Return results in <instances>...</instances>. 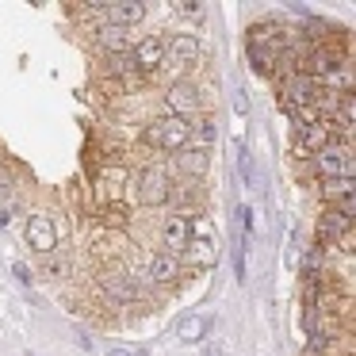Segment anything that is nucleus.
Masks as SVG:
<instances>
[{
    "mask_svg": "<svg viewBox=\"0 0 356 356\" xmlns=\"http://www.w3.org/2000/svg\"><path fill=\"white\" fill-rule=\"evenodd\" d=\"M192 138H195L192 123H188V119H172V115L149 123L146 134H142V142H146L149 149H165V154H180L184 146H192Z\"/></svg>",
    "mask_w": 356,
    "mask_h": 356,
    "instance_id": "obj_1",
    "label": "nucleus"
},
{
    "mask_svg": "<svg viewBox=\"0 0 356 356\" xmlns=\"http://www.w3.org/2000/svg\"><path fill=\"white\" fill-rule=\"evenodd\" d=\"M169 195H172V177L165 165L138 169V177H134V200L146 203V207H161V203H169Z\"/></svg>",
    "mask_w": 356,
    "mask_h": 356,
    "instance_id": "obj_2",
    "label": "nucleus"
},
{
    "mask_svg": "<svg viewBox=\"0 0 356 356\" xmlns=\"http://www.w3.org/2000/svg\"><path fill=\"white\" fill-rule=\"evenodd\" d=\"M165 115L172 119H188L192 123L195 115H203V92L195 81H172L165 88Z\"/></svg>",
    "mask_w": 356,
    "mask_h": 356,
    "instance_id": "obj_3",
    "label": "nucleus"
},
{
    "mask_svg": "<svg viewBox=\"0 0 356 356\" xmlns=\"http://www.w3.org/2000/svg\"><path fill=\"white\" fill-rule=\"evenodd\" d=\"M310 165H314V172L322 180H330V177H353V149H345V146H330V149H322V154H314L310 157Z\"/></svg>",
    "mask_w": 356,
    "mask_h": 356,
    "instance_id": "obj_4",
    "label": "nucleus"
},
{
    "mask_svg": "<svg viewBox=\"0 0 356 356\" xmlns=\"http://www.w3.org/2000/svg\"><path fill=\"white\" fill-rule=\"evenodd\" d=\"M131 58L134 65H138V73H154L165 65V58H169V42L161 39V35H146V39H138L131 47Z\"/></svg>",
    "mask_w": 356,
    "mask_h": 356,
    "instance_id": "obj_5",
    "label": "nucleus"
},
{
    "mask_svg": "<svg viewBox=\"0 0 356 356\" xmlns=\"http://www.w3.org/2000/svg\"><path fill=\"white\" fill-rule=\"evenodd\" d=\"M146 8H149V4H142V0H108V4H104L100 24L127 27V31H131L134 24H142V19H146Z\"/></svg>",
    "mask_w": 356,
    "mask_h": 356,
    "instance_id": "obj_6",
    "label": "nucleus"
},
{
    "mask_svg": "<svg viewBox=\"0 0 356 356\" xmlns=\"http://www.w3.org/2000/svg\"><path fill=\"white\" fill-rule=\"evenodd\" d=\"M24 234H27V245L42 257L58 249V226H54V218H47V215H31L24 226Z\"/></svg>",
    "mask_w": 356,
    "mask_h": 356,
    "instance_id": "obj_7",
    "label": "nucleus"
},
{
    "mask_svg": "<svg viewBox=\"0 0 356 356\" xmlns=\"http://www.w3.org/2000/svg\"><path fill=\"white\" fill-rule=\"evenodd\" d=\"M188 241H192V218L165 215V222H161V245H165V253H172V257L184 253Z\"/></svg>",
    "mask_w": 356,
    "mask_h": 356,
    "instance_id": "obj_8",
    "label": "nucleus"
},
{
    "mask_svg": "<svg viewBox=\"0 0 356 356\" xmlns=\"http://www.w3.org/2000/svg\"><path fill=\"white\" fill-rule=\"evenodd\" d=\"M207 161H211V154L203 146H184L180 154H172V169H177L184 180L203 177V172H207Z\"/></svg>",
    "mask_w": 356,
    "mask_h": 356,
    "instance_id": "obj_9",
    "label": "nucleus"
},
{
    "mask_svg": "<svg viewBox=\"0 0 356 356\" xmlns=\"http://www.w3.org/2000/svg\"><path fill=\"white\" fill-rule=\"evenodd\" d=\"M96 47L104 50V58H111V54H131V31L127 27H111V24H100L96 27Z\"/></svg>",
    "mask_w": 356,
    "mask_h": 356,
    "instance_id": "obj_10",
    "label": "nucleus"
},
{
    "mask_svg": "<svg viewBox=\"0 0 356 356\" xmlns=\"http://www.w3.org/2000/svg\"><path fill=\"white\" fill-rule=\"evenodd\" d=\"M184 257L192 261V268H215L218 261V245H215V234H192Z\"/></svg>",
    "mask_w": 356,
    "mask_h": 356,
    "instance_id": "obj_11",
    "label": "nucleus"
},
{
    "mask_svg": "<svg viewBox=\"0 0 356 356\" xmlns=\"http://www.w3.org/2000/svg\"><path fill=\"white\" fill-rule=\"evenodd\" d=\"M149 280H154V284H161V287H169V284H177L180 280V261L172 253H154L149 257Z\"/></svg>",
    "mask_w": 356,
    "mask_h": 356,
    "instance_id": "obj_12",
    "label": "nucleus"
},
{
    "mask_svg": "<svg viewBox=\"0 0 356 356\" xmlns=\"http://www.w3.org/2000/svg\"><path fill=\"white\" fill-rule=\"evenodd\" d=\"M211 333V318L207 314H188L184 322L177 325V337L184 341V345H195V341H203Z\"/></svg>",
    "mask_w": 356,
    "mask_h": 356,
    "instance_id": "obj_13",
    "label": "nucleus"
},
{
    "mask_svg": "<svg viewBox=\"0 0 356 356\" xmlns=\"http://www.w3.org/2000/svg\"><path fill=\"white\" fill-rule=\"evenodd\" d=\"M200 54H203V47H200V39H195V35H177V39L169 42V58H177L180 65L195 62Z\"/></svg>",
    "mask_w": 356,
    "mask_h": 356,
    "instance_id": "obj_14",
    "label": "nucleus"
},
{
    "mask_svg": "<svg viewBox=\"0 0 356 356\" xmlns=\"http://www.w3.org/2000/svg\"><path fill=\"white\" fill-rule=\"evenodd\" d=\"M249 65H253L261 77H276V50L253 47V42H249Z\"/></svg>",
    "mask_w": 356,
    "mask_h": 356,
    "instance_id": "obj_15",
    "label": "nucleus"
},
{
    "mask_svg": "<svg viewBox=\"0 0 356 356\" xmlns=\"http://www.w3.org/2000/svg\"><path fill=\"white\" fill-rule=\"evenodd\" d=\"M322 200H330V203H341V200H348L353 195V177H330V180H322Z\"/></svg>",
    "mask_w": 356,
    "mask_h": 356,
    "instance_id": "obj_16",
    "label": "nucleus"
},
{
    "mask_svg": "<svg viewBox=\"0 0 356 356\" xmlns=\"http://www.w3.org/2000/svg\"><path fill=\"white\" fill-rule=\"evenodd\" d=\"M104 62H108V77H138V65L131 54H111Z\"/></svg>",
    "mask_w": 356,
    "mask_h": 356,
    "instance_id": "obj_17",
    "label": "nucleus"
},
{
    "mask_svg": "<svg viewBox=\"0 0 356 356\" xmlns=\"http://www.w3.org/2000/svg\"><path fill=\"white\" fill-rule=\"evenodd\" d=\"M318 268H322V253H318V249H310L307 261H302V276H307V284L314 280V272H318Z\"/></svg>",
    "mask_w": 356,
    "mask_h": 356,
    "instance_id": "obj_18",
    "label": "nucleus"
},
{
    "mask_svg": "<svg viewBox=\"0 0 356 356\" xmlns=\"http://www.w3.org/2000/svg\"><path fill=\"white\" fill-rule=\"evenodd\" d=\"M241 180H245L249 188H253V157H249V149L241 146Z\"/></svg>",
    "mask_w": 356,
    "mask_h": 356,
    "instance_id": "obj_19",
    "label": "nucleus"
},
{
    "mask_svg": "<svg viewBox=\"0 0 356 356\" xmlns=\"http://www.w3.org/2000/svg\"><path fill=\"white\" fill-rule=\"evenodd\" d=\"M172 8H177L180 16H200V12H203V4H192V0H177Z\"/></svg>",
    "mask_w": 356,
    "mask_h": 356,
    "instance_id": "obj_20",
    "label": "nucleus"
},
{
    "mask_svg": "<svg viewBox=\"0 0 356 356\" xmlns=\"http://www.w3.org/2000/svg\"><path fill=\"white\" fill-rule=\"evenodd\" d=\"M234 100H238V104H234V108H238V115H245V111H249V104H245V92H241V88L234 92Z\"/></svg>",
    "mask_w": 356,
    "mask_h": 356,
    "instance_id": "obj_21",
    "label": "nucleus"
},
{
    "mask_svg": "<svg viewBox=\"0 0 356 356\" xmlns=\"http://www.w3.org/2000/svg\"><path fill=\"white\" fill-rule=\"evenodd\" d=\"M12 272H16V276H19V280H24V284H31V272H27V268H24V264H12Z\"/></svg>",
    "mask_w": 356,
    "mask_h": 356,
    "instance_id": "obj_22",
    "label": "nucleus"
},
{
    "mask_svg": "<svg viewBox=\"0 0 356 356\" xmlns=\"http://www.w3.org/2000/svg\"><path fill=\"white\" fill-rule=\"evenodd\" d=\"M203 356H226V353H222V345H207V348H203Z\"/></svg>",
    "mask_w": 356,
    "mask_h": 356,
    "instance_id": "obj_23",
    "label": "nucleus"
},
{
    "mask_svg": "<svg viewBox=\"0 0 356 356\" xmlns=\"http://www.w3.org/2000/svg\"><path fill=\"white\" fill-rule=\"evenodd\" d=\"M111 356H127V353H119V348H111Z\"/></svg>",
    "mask_w": 356,
    "mask_h": 356,
    "instance_id": "obj_24",
    "label": "nucleus"
}]
</instances>
